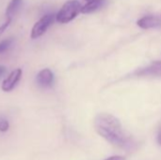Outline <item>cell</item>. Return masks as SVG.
Returning a JSON list of instances; mask_svg holds the SVG:
<instances>
[{
    "label": "cell",
    "instance_id": "obj_1",
    "mask_svg": "<svg viewBox=\"0 0 161 160\" xmlns=\"http://www.w3.org/2000/svg\"><path fill=\"white\" fill-rule=\"evenodd\" d=\"M95 131L113 146L132 151L137 144L133 137L123 127L119 119L108 113H100L94 119Z\"/></svg>",
    "mask_w": 161,
    "mask_h": 160
},
{
    "label": "cell",
    "instance_id": "obj_2",
    "mask_svg": "<svg viewBox=\"0 0 161 160\" xmlns=\"http://www.w3.org/2000/svg\"><path fill=\"white\" fill-rule=\"evenodd\" d=\"M81 8L82 6L77 0L67 1L56 14V21L59 24H68L81 12Z\"/></svg>",
    "mask_w": 161,
    "mask_h": 160
},
{
    "label": "cell",
    "instance_id": "obj_3",
    "mask_svg": "<svg viewBox=\"0 0 161 160\" xmlns=\"http://www.w3.org/2000/svg\"><path fill=\"white\" fill-rule=\"evenodd\" d=\"M55 21H56V14L49 13L43 15L33 25L30 32V38L32 40H36L42 37L47 31L49 26L53 25Z\"/></svg>",
    "mask_w": 161,
    "mask_h": 160
},
{
    "label": "cell",
    "instance_id": "obj_4",
    "mask_svg": "<svg viewBox=\"0 0 161 160\" xmlns=\"http://www.w3.org/2000/svg\"><path fill=\"white\" fill-rule=\"evenodd\" d=\"M22 75H23V71L21 68H17L11 71L8 74V75L3 80L1 84V90L4 92H10L11 91H13L14 88L17 86V84L20 82Z\"/></svg>",
    "mask_w": 161,
    "mask_h": 160
},
{
    "label": "cell",
    "instance_id": "obj_5",
    "mask_svg": "<svg viewBox=\"0 0 161 160\" xmlns=\"http://www.w3.org/2000/svg\"><path fill=\"white\" fill-rule=\"evenodd\" d=\"M134 74L139 77H161V61H156L146 68L135 72Z\"/></svg>",
    "mask_w": 161,
    "mask_h": 160
},
{
    "label": "cell",
    "instance_id": "obj_6",
    "mask_svg": "<svg viewBox=\"0 0 161 160\" xmlns=\"http://www.w3.org/2000/svg\"><path fill=\"white\" fill-rule=\"evenodd\" d=\"M36 81L42 88H50L54 84V74L48 68L42 69L37 74Z\"/></svg>",
    "mask_w": 161,
    "mask_h": 160
},
{
    "label": "cell",
    "instance_id": "obj_7",
    "mask_svg": "<svg viewBox=\"0 0 161 160\" xmlns=\"http://www.w3.org/2000/svg\"><path fill=\"white\" fill-rule=\"evenodd\" d=\"M137 25L143 29H150V28L158 26L160 25V20L156 16L148 15V16H144L142 19H140L137 22Z\"/></svg>",
    "mask_w": 161,
    "mask_h": 160
},
{
    "label": "cell",
    "instance_id": "obj_8",
    "mask_svg": "<svg viewBox=\"0 0 161 160\" xmlns=\"http://www.w3.org/2000/svg\"><path fill=\"white\" fill-rule=\"evenodd\" d=\"M22 4H23V0H10V2L6 8V11H5L6 18L13 19V17L19 11Z\"/></svg>",
    "mask_w": 161,
    "mask_h": 160
},
{
    "label": "cell",
    "instance_id": "obj_9",
    "mask_svg": "<svg viewBox=\"0 0 161 160\" xmlns=\"http://www.w3.org/2000/svg\"><path fill=\"white\" fill-rule=\"evenodd\" d=\"M105 3V0H91L88 1V3L82 7L81 8V12L84 14H89L92 12L96 11L97 9H99L103 4Z\"/></svg>",
    "mask_w": 161,
    "mask_h": 160
},
{
    "label": "cell",
    "instance_id": "obj_10",
    "mask_svg": "<svg viewBox=\"0 0 161 160\" xmlns=\"http://www.w3.org/2000/svg\"><path fill=\"white\" fill-rule=\"evenodd\" d=\"M13 43V39L12 38H8L0 41V54L5 53L7 50L10 48V46Z\"/></svg>",
    "mask_w": 161,
    "mask_h": 160
},
{
    "label": "cell",
    "instance_id": "obj_11",
    "mask_svg": "<svg viewBox=\"0 0 161 160\" xmlns=\"http://www.w3.org/2000/svg\"><path fill=\"white\" fill-rule=\"evenodd\" d=\"M11 22H12V19H8V18H6V21L0 25V36L7 30V28L10 25V24H11Z\"/></svg>",
    "mask_w": 161,
    "mask_h": 160
},
{
    "label": "cell",
    "instance_id": "obj_12",
    "mask_svg": "<svg viewBox=\"0 0 161 160\" xmlns=\"http://www.w3.org/2000/svg\"><path fill=\"white\" fill-rule=\"evenodd\" d=\"M9 128V124L7 120L0 121V132H7Z\"/></svg>",
    "mask_w": 161,
    "mask_h": 160
},
{
    "label": "cell",
    "instance_id": "obj_13",
    "mask_svg": "<svg viewBox=\"0 0 161 160\" xmlns=\"http://www.w3.org/2000/svg\"><path fill=\"white\" fill-rule=\"evenodd\" d=\"M7 73V68L3 65H0V78Z\"/></svg>",
    "mask_w": 161,
    "mask_h": 160
},
{
    "label": "cell",
    "instance_id": "obj_14",
    "mask_svg": "<svg viewBox=\"0 0 161 160\" xmlns=\"http://www.w3.org/2000/svg\"><path fill=\"white\" fill-rule=\"evenodd\" d=\"M106 160H125V158L122 157H108Z\"/></svg>",
    "mask_w": 161,
    "mask_h": 160
},
{
    "label": "cell",
    "instance_id": "obj_15",
    "mask_svg": "<svg viewBox=\"0 0 161 160\" xmlns=\"http://www.w3.org/2000/svg\"><path fill=\"white\" fill-rule=\"evenodd\" d=\"M158 143L161 145V128L160 130L158 131Z\"/></svg>",
    "mask_w": 161,
    "mask_h": 160
},
{
    "label": "cell",
    "instance_id": "obj_16",
    "mask_svg": "<svg viewBox=\"0 0 161 160\" xmlns=\"http://www.w3.org/2000/svg\"><path fill=\"white\" fill-rule=\"evenodd\" d=\"M86 1H91V0H86Z\"/></svg>",
    "mask_w": 161,
    "mask_h": 160
}]
</instances>
